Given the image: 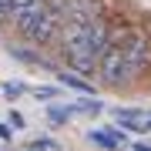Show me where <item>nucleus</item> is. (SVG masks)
Instances as JSON below:
<instances>
[{"instance_id": "nucleus-10", "label": "nucleus", "mask_w": 151, "mask_h": 151, "mask_svg": "<svg viewBox=\"0 0 151 151\" xmlns=\"http://www.w3.org/2000/svg\"><path fill=\"white\" fill-rule=\"evenodd\" d=\"M30 94L37 101H57L60 97V84H37V87H30Z\"/></svg>"}, {"instance_id": "nucleus-8", "label": "nucleus", "mask_w": 151, "mask_h": 151, "mask_svg": "<svg viewBox=\"0 0 151 151\" xmlns=\"http://www.w3.org/2000/svg\"><path fill=\"white\" fill-rule=\"evenodd\" d=\"M74 108H77V114H101L104 104L97 101L94 94H81V101H74Z\"/></svg>"}, {"instance_id": "nucleus-12", "label": "nucleus", "mask_w": 151, "mask_h": 151, "mask_svg": "<svg viewBox=\"0 0 151 151\" xmlns=\"http://www.w3.org/2000/svg\"><path fill=\"white\" fill-rule=\"evenodd\" d=\"M10 128H24V118H20V114H17V111L10 114Z\"/></svg>"}, {"instance_id": "nucleus-14", "label": "nucleus", "mask_w": 151, "mask_h": 151, "mask_svg": "<svg viewBox=\"0 0 151 151\" xmlns=\"http://www.w3.org/2000/svg\"><path fill=\"white\" fill-rule=\"evenodd\" d=\"M0 141H10V124H0Z\"/></svg>"}, {"instance_id": "nucleus-3", "label": "nucleus", "mask_w": 151, "mask_h": 151, "mask_svg": "<svg viewBox=\"0 0 151 151\" xmlns=\"http://www.w3.org/2000/svg\"><path fill=\"white\" fill-rule=\"evenodd\" d=\"M87 141L104 151H118L128 141V134H124V128H94V131H87Z\"/></svg>"}, {"instance_id": "nucleus-16", "label": "nucleus", "mask_w": 151, "mask_h": 151, "mask_svg": "<svg viewBox=\"0 0 151 151\" xmlns=\"http://www.w3.org/2000/svg\"><path fill=\"white\" fill-rule=\"evenodd\" d=\"M0 24H4V17H0Z\"/></svg>"}, {"instance_id": "nucleus-6", "label": "nucleus", "mask_w": 151, "mask_h": 151, "mask_svg": "<svg viewBox=\"0 0 151 151\" xmlns=\"http://www.w3.org/2000/svg\"><path fill=\"white\" fill-rule=\"evenodd\" d=\"M54 77H57L60 87H70V91H77V94H94V84L84 81L81 74H74V70H57Z\"/></svg>"}, {"instance_id": "nucleus-15", "label": "nucleus", "mask_w": 151, "mask_h": 151, "mask_svg": "<svg viewBox=\"0 0 151 151\" xmlns=\"http://www.w3.org/2000/svg\"><path fill=\"white\" fill-rule=\"evenodd\" d=\"M145 131H151V114H148V118H145Z\"/></svg>"}, {"instance_id": "nucleus-13", "label": "nucleus", "mask_w": 151, "mask_h": 151, "mask_svg": "<svg viewBox=\"0 0 151 151\" xmlns=\"http://www.w3.org/2000/svg\"><path fill=\"white\" fill-rule=\"evenodd\" d=\"M131 151H151V145H148V141H134V145H131Z\"/></svg>"}, {"instance_id": "nucleus-4", "label": "nucleus", "mask_w": 151, "mask_h": 151, "mask_svg": "<svg viewBox=\"0 0 151 151\" xmlns=\"http://www.w3.org/2000/svg\"><path fill=\"white\" fill-rule=\"evenodd\" d=\"M40 47H30V44H10V57L14 60H20V64H27V67H47V70H54V64H50L44 54H37Z\"/></svg>"}, {"instance_id": "nucleus-9", "label": "nucleus", "mask_w": 151, "mask_h": 151, "mask_svg": "<svg viewBox=\"0 0 151 151\" xmlns=\"http://www.w3.org/2000/svg\"><path fill=\"white\" fill-rule=\"evenodd\" d=\"M30 87L24 84V81H7V84H0V94L7 97V101H17V97H24Z\"/></svg>"}, {"instance_id": "nucleus-7", "label": "nucleus", "mask_w": 151, "mask_h": 151, "mask_svg": "<svg viewBox=\"0 0 151 151\" xmlns=\"http://www.w3.org/2000/svg\"><path fill=\"white\" fill-rule=\"evenodd\" d=\"M70 118H77L74 104H47V121L54 124V128H57V124H67Z\"/></svg>"}, {"instance_id": "nucleus-11", "label": "nucleus", "mask_w": 151, "mask_h": 151, "mask_svg": "<svg viewBox=\"0 0 151 151\" xmlns=\"http://www.w3.org/2000/svg\"><path fill=\"white\" fill-rule=\"evenodd\" d=\"M27 151H60V148H57L50 138H40V141H34V145H30Z\"/></svg>"}, {"instance_id": "nucleus-1", "label": "nucleus", "mask_w": 151, "mask_h": 151, "mask_svg": "<svg viewBox=\"0 0 151 151\" xmlns=\"http://www.w3.org/2000/svg\"><path fill=\"white\" fill-rule=\"evenodd\" d=\"M131 17L114 10L111 14V37L108 47L101 54V64H97V84L104 91H128V70H124V34H128Z\"/></svg>"}, {"instance_id": "nucleus-5", "label": "nucleus", "mask_w": 151, "mask_h": 151, "mask_svg": "<svg viewBox=\"0 0 151 151\" xmlns=\"http://www.w3.org/2000/svg\"><path fill=\"white\" fill-rule=\"evenodd\" d=\"M145 118L148 114L141 108H114V121L124 131H145Z\"/></svg>"}, {"instance_id": "nucleus-2", "label": "nucleus", "mask_w": 151, "mask_h": 151, "mask_svg": "<svg viewBox=\"0 0 151 151\" xmlns=\"http://www.w3.org/2000/svg\"><path fill=\"white\" fill-rule=\"evenodd\" d=\"M124 70H128V87H138L151 74V24L131 17L128 34H124Z\"/></svg>"}]
</instances>
